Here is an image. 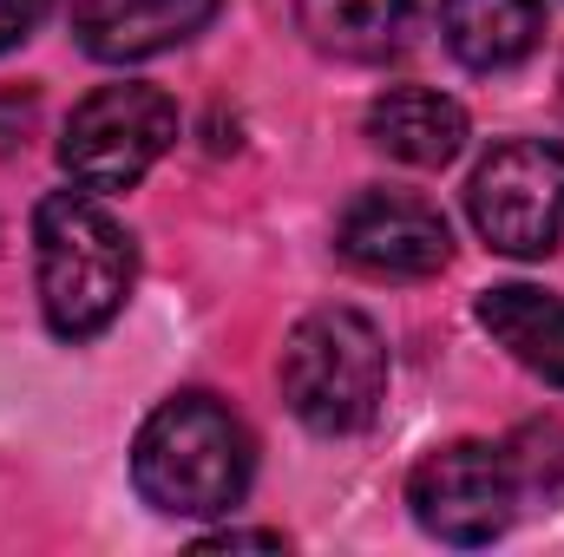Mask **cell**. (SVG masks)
<instances>
[{
    "label": "cell",
    "mask_w": 564,
    "mask_h": 557,
    "mask_svg": "<svg viewBox=\"0 0 564 557\" xmlns=\"http://www.w3.org/2000/svg\"><path fill=\"white\" fill-rule=\"evenodd\" d=\"M33 276L46 328L59 341H93L119 321L139 282V243L99 190H53L33 210Z\"/></svg>",
    "instance_id": "cell-1"
},
{
    "label": "cell",
    "mask_w": 564,
    "mask_h": 557,
    "mask_svg": "<svg viewBox=\"0 0 564 557\" xmlns=\"http://www.w3.org/2000/svg\"><path fill=\"white\" fill-rule=\"evenodd\" d=\"M257 479L250 426L210 394H171L132 439V485L164 518H224Z\"/></svg>",
    "instance_id": "cell-2"
},
{
    "label": "cell",
    "mask_w": 564,
    "mask_h": 557,
    "mask_svg": "<svg viewBox=\"0 0 564 557\" xmlns=\"http://www.w3.org/2000/svg\"><path fill=\"white\" fill-rule=\"evenodd\" d=\"M282 401L322 439H348L375 426L388 401V341L361 308H315L289 328L276 361Z\"/></svg>",
    "instance_id": "cell-3"
},
{
    "label": "cell",
    "mask_w": 564,
    "mask_h": 557,
    "mask_svg": "<svg viewBox=\"0 0 564 557\" xmlns=\"http://www.w3.org/2000/svg\"><path fill=\"white\" fill-rule=\"evenodd\" d=\"M408 505L421 518L426 538L440 545H492L512 532L519 505H525V479L512 466L506 446H486V439H453L440 452H426L408 479Z\"/></svg>",
    "instance_id": "cell-4"
},
{
    "label": "cell",
    "mask_w": 564,
    "mask_h": 557,
    "mask_svg": "<svg viewBox=\"0 0 564 557\" xmlns=\"http://www.w3.org/2000/svg\"><path fill=\"white\" fill-rule=\"evenodd\" d=\"M466 217L499 256H552L564 243V144L552 139H512L499 144L473 184H466Z\"/></svg>",
    "instance_id": "cell-5"
},
{
    "label": "cell",
    "mask_w": 564,
    "mask_h": 557,
    "mask_svg": "<svg viewBox=\"0 0 564 557\" xmlns=\"http://www.w3.org/2000/svg\"><path fill=\"white\" fill-rule=\"evenodd\" d=\"M177 144V106L158 86H99L93 99L73 106L66 139H59V164L79 190H132L144 171Z\"/></svg>",
    "instance_id": "cell-6"
},
{
    "label": "cell",
    "mask_w": 564,
    "mask_h": 557,
    "mask_svg": "<svg viewBox=\"0 0 564 557\" xmlns=\"http://www.w3.org/2000/svg\"><path fill=\"white\" fill-rule=\"evenodd\" d=\"M335 250L348 270L381 282H421L440 276L446 256H453V230L446 217L414 197V190H361L341 223H335Z\"/></svg>",
    "instance_id": "cell-7"
},
{
    "label": "cell",
    "mask_w": 564,
    "mask_h": 557,
    "mask_svg": "<svg viewBox=\"0 0 564 557\" xmlns=\"http://www.w3.org/2000/svg\"><path fill=\"white\" fill-rule=\"evenodd\" d=\"M210 20H217V0H73V33L106 66L171 53Z\"/></svg>",
    "instance_id": "cell-8"
},
{
    "label": "cell",
    "mask_w": 564,
    "mask_h": 557,
    "mask_svg": "<svg viewBox=\"0 0 564 557\" xmlns=\"http://www.w3.org/2000/svg\"><path fill=\"white\" fill-rule=\"evenodd\" d=\"M368 144L388 151L394 164H414V171H446L459 151H466V112L459 99L446 92H426V86H394L368 106Z\"/></svg>",
    "instance_id": "cell-9"
},
{
    "label": "cell",
    "mask_w": 564,
    "mask_h": 557,
    "mask_svg": "<svg viewBox=\"0 0 564 557\" xmlns=\"http://www.w3.org/2000/svg\"><path fill=\"white\" fill-rule=\"evenodd\" d=\"M479 328L539 381L564 387V295H545L532 282H506L479 295Z\"/></svg>",
    "instance_id": "cell-10"
},
{
    "label": "cell",
    "mask_w": 564,
    "mask_h": 557,
    "mask_svg": "<svg viewBox=\"0 0 564 557\" xmlns=\"http://www.w3.org/2000/svg\"><path fill=\"white\" fill-rule=\"evenodd\" d=\"M440 33H446L459 66L506 73L539 46L545 7L539 0H440Z\"/></svg>",
    "instance_id": "cell-11"
},
{
    "label": "cell",
    "mask_w": 564,
    "mask_h": 557,
    "mask_svg": "<svg viewBox=\"0 0 564 557\" xmlns=\"http://www.w3.org/2000/svg\"><path fill=\"white\" fill-rule=\"evenodd\" d=\"M295 20H302L308 46H322L335 59H381L401 46L414 0H295Z\"/></svg>",
    "instance_id": "cell-12"
},
{
    "label": "cell",
    "mask_w": 564,
    "mask_h": 557,
    "mask_svg": "<svg viewBox=\"0 0 564 557\" xmlns=\"http://www.w3.org/2000/svg\"><path fill=\"white\" fill-rule=\"evenodd\" d=\"M40 13H46V0H0V53L20 46V40L40 26Z\"/></svg>",
    "instance_id": "cell-13"
},
{
    "label": "cell",
    "mask_w": 564,
    "mask_h": 557,
    "mask_svg": "<svg viewBox=\"0 0 564 557\" xmlns=\"http://www.w3.org/2000/svg\"><path fill=\"white\" fill-rule=\"evenodd\" d=\"M197 551H282V532H243V525H230V532H210Z\"/></svg>",
    "instance_id": "cell-14"
}]
</instances>
